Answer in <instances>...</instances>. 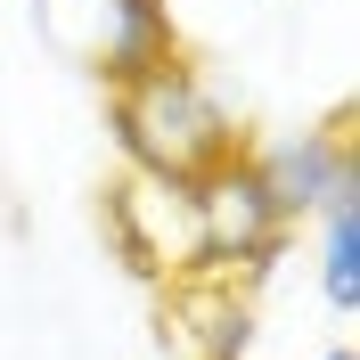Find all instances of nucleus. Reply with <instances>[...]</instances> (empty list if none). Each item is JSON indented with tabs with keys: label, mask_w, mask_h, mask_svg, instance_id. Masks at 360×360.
<instances>
[{
	"label": "nucleus",
	"mask_w": 360,
	"mask_h": 360,
	"mask_svg": "<svg viewBox=\"0 0 360 360\" xmlns=\"http://www.w3.org/2000/svg\"><path fill=\"white\" fill-rule=\"evenodd\" d=\"M115 139H123V156L139 172H156V180H205L221 156H238V123L197 82L188 58H172V66L115 90Z\"/></svg>",
	"instance_id": "nucleus-1"
},
{
	"label": "nucleus",
	"mask_w": 360,
	"mask_h": 360,
	"mask_svg": "<svg viewBox=\"0 0 360 360\" xmlns=\"http://www.w3.org/2000/svg\"><path fill=\"white\" fill-rule=\"evenodd\" d=\"M188 205H197V254H205V270H229V262L262 270L270 254H278V238H287V221L270 213L262 172H254L246 148L221 156L205 180H188Z\"/></svg>",
	"instance_id": "nucleus-2"
},
{
	"label": "nucleus",
	"mask_w": 360,
	"mask_h": 360,
	"mask_svg": "<svg viewBox=\"0 0 360 360\" xmlns=\"http://www.w3.org/2000/svg\"><path fill=\"white\" fill-rule=\"evenodd\" d=\"M115 246L123 262L148 270V278H197L205 254H197V205H188V180H156L139 172L115 188Z\"/></svg>",
	"instance_id": "nucleus-3"
},
{
	"label": "nucleus",
	"mask_w": 360,
	"mask_h": 360,
	"mask_svg": "<svg viewBox=\"0 0 360 360\" xmlns=\"http://www.w3.org/2000/svg\"><path fill=\"white\" fill-rule=\"evenodd\" d=\"M254 172H262V197H270L278 221H311L319 205H328V188L360 172V156H352V139L295 131V139H270L262 156H254Z\"/></svg>",
	"instance_id": "nucleus-4"
},
{
	"label": "nucleus",
	"mask_w": 360,
	"mask_h": 360,
	"mask_svg": "<svg viewBox=\"0 0 360 360\" xmlns=\"http://www.w3.org/2000/svg\"><path fill=\"white\" fill-rule=\"evenodd\" d=\"M180 41H172V8L164 0H107V41H98V74L115 90L139 82V74L172 66Z\"/></svg>",
	"instance_id": "nucleus-5"
},
{
	"label": "nucleus",
	"mask_w": 360,
	"mask_h": 360,
	"mask_svg": "<svg viewBox=\"0 0 360 360\" xmlns=\"http://www.w3.org/2000/svg\"><path fill=\"white\" fill-rule=\"evenodd\" d=\"M311 221L328 229V254H319V295L352 319V311H360V172L328 188V205H319Z\"/></svg>",
	"instance_id": "nucleus-6"
},
{
	"label": "nucleus",
	"mask_w": 360,
	"mask_h": 360,
	"mask_svg": "<svg viewBox=\"0 0 360 360\" xmlns=\"http://www.w3.org/2000/svg\"><path fill=\"white\" fill-rule=\"evenodd\" d=\"M328 360H360V352H352V344H336V352H328Z\"/></svg>",
	"instance_id": "nucleus-7"
}]
</instances>
